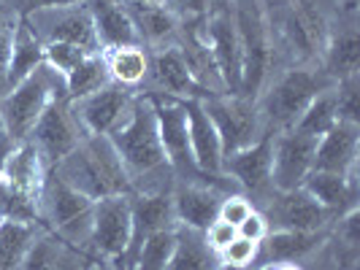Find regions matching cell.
<instances>
[{
	"mask_svg": "<svg viewBox=\"0 0 360 270\" xmlns=\"http://www.w3.org/2000/svg\"><path fill=\"white\" fill-rule=\"evenodd\" d=\"M317 138L290 127L274 135V162H271V187L276 192L298 189L314 168Z\"/></svg>",
	"mask_w": 360,
	"mask_h": 270,
	"instance_id": "obj_17",
	"label": "cell"
},
{
	"mask_svg": "<svg viewBox=\"0 0 360 270\" xmlns=\"http://www.w3.org/2000/svg\"><path fill=\"white\" fill-rule=\"evenodd\" d=\"M103 57H106L108 76L114 84L133 92H144L146 79H149V52L141 43L108 49V52H103Z\"/></svg>",
	"mask_w": 360,
	"mask_h": 270,
	"instance_id": "obj_29",
	"label": "cell"
},
{
	"mask_svg": "<svg viewBox=\"0 0 360 270\" xmlns=\"http://www.w3.org/2000/svg\"><path fill=\"white\" fill-rule=\"evenodd\" d=\"M198 33L212 52L222 90L231 95L241 92V43L236 30L233 0H212L206 17L198 19Z\"/></svg>",
	"mask_w": 360,
	"mask_h": 270,
	"instance_id": "obj_8",
	"label": "cell"
},
{
	"mask_svg": "<svg viewBox=\"0 0 360 270\" xmlns=\"http://www.w3.org/2000/svg\"><path fill=\"white\" fill-rule=\"evenodd\" d=\"M25 19L30 22V27L36 30V36L41 38L44 46L46 43H73V46H82L90 52H101L87 3L38 11V14Z\"/></svg>",
	"mask_w": 360,
	"mask_h": 270,
	"instance_id": "obj_15",
	"label": "cell"
},
{
	"mask_svg": "<svg viewBox=\"0 0 360 270\" xmlns=\"http://www.w3.org/2000/svg\"><path fill=\"white\" fill-rule=\"evenodd\" d=\"M14 146H17V141L3 130V125H0V179H3V170H6V162H8V154L14 151Z\"/></svg>",
	"mask_w": 360,
	"mask_h": 270,
	"instance_id": "obj_45",
	"label": "cell"
},
{
	"mask_svg": "<svg viewBox=\"0 0 360 270\" xmlns=\"http://www.w3.org/2000/svg\"><path fill=\"white\" fill-rule=\"evenodd\" d=\"M52 170L65 184H71L73 189H79L82 195L92 200L130 195V179L125 173V165L114 151L108 135H87Z\"/></svg>",
	"mask_w": 360,
	"mask_h": 270,
	"instance_id": "obj_3",
	"label": "cell"
},
{
	"mask_svg": "<svg viewBox=\"0 0 360 270\" xmlns=\"http://www.w3.org/2000/svg\"><path fill=\"white\" fill-rule=\"evenodd\" d=\"M181 103L187 114V133H190L195 165L209 176H222V144L209 114L203 111L200 100H181Z\"/></svg>",
	"mask_w": 360,
	"mask_h": 270,
	"instance_id": "obj_27",
	"label": "cell"
},
{
	"mask_svg": "<svg viewBox=\"0 0 360 270\" xmlns=\"http://www.w3.org/2000/svg\"><path fill=\"white\" fill-rule=\"evenodd\" d=\"M60 249H63V241H57L52 233L44 230L36 238V243L30 246V252L25 254V259L19 262L17 270H54Z\"/></svg>",
	"mask_w": 360,
	"mask_h": 270,
	"instance_id": "obj_35",
	"label": "cell"
},
{
	"mask_svg": "<svg viewBox=\"0 0 360 270\" xmlns=\"http://www.w3.org/2000/svg\"><path fill=\"white\" fill-rule=\"evenodd\" d=\"M250 270H263V268H250Z\"/></svg>",
	"mask_w": 360,
	"mask_h": 270,
	"instance_id": "obj_50",
	"label": "cell"
},
{
	"mask_svg": "<svg viewBox=\"0 0 360 270\" xmlns=\"http://www.w3.org/2000/svg\"><path fill=\"white\" fill-rule=\"evenodd\" d=\"M136 95L139 92L125 90L111 81L103 90L92 92L82 100H71V103L87 135H111L127 119L130 108L136 103Z\"/></svg>",
	"mask_w": 360,
	"mask_h": 270,
	"instance_id": "obj_19",
	"label": "cell"
},
{
	"mask_svg": "<svg viewBox=\"0 0 360 270\" xmlns=\"http://www.w3.org/2000/svg\"><path fill=\"white\" fill-rule=\"evenodd\" d=\"M130 3H168V0H130Z\"/></svg>",
	"mask_w": 360,
	"mask_h": 270,
	"instance_id": "obj_48",
	"label": "cell"
},
{
	"mask_svg": "<svg viewBox=\"0 0 360 270\" xmlns=\"http://www.w3.org/2000/svg\"><path fill=\"white\" fill-rule=\"evenodd\" d=\"M0 224H3V216H0Z\"/></svg>",
	"mask_w": 360,
	"mask_h": 270,
	"instance_id": "obj_51",
	"label": "cell"
},
{
	"mask_svg": "<svg viewBox=\"0 0 360 270\" xmlns=\"http://www.w3.org/2000/svg\"><path fill=\"white\" fill-rule=\"evenodd\" d=\"M217 270H233V268H225V265H219V268H217Z\"/></svg>",
	"mask_w": 360,
	"mask_h": 270,
	"instance_id": "obj_49",
	"label": "cell"
},
{
	"mask_svg": "<svg viewBox=\"0 0 360 270\" xmlns=\"http://www.w3.org/2000/svg\"><path fill=\"white\" fill-rule=\"evenodd\" d=\"M252 211H255V203L247 198L244 192H228V195L222 198V203H219V214H217V219H222V222H228V224L238 227Z\"/></svg>",
	"mask_w": 360,
	"mask_h": 270,
	"instance_id": "obj_40",
	"label": "cell"
},
{
	"mask_svg": "<svg viewBox=\"0 0 360 270\" xmlns=\"http://www.w3.org/2000/svg\"><path fill=\"white\" fill-rule=\"evenodd\" d=\"M271 162H274V135L263 133L255 144L222 157V173L252 200L266 198L271 189Z\"/></svg>",
	"mask_w": 360,
	"mask_h": 270,
	"instance_id": "obj_16",
	"label": "cell"
},
{
	"mask_svg": "<svg viewBox=\"0 0 360 270\" xmlns=\"http://www.w3.org/2000/svg\"><path fill=\"white\" fill-rule=\"evenodd\" d=\"M203 111L209 114L212 125H214L219 144H222V157L233 154L244 146L255 144L263 135V122H260V111L257 100L241 92H217L200 100Z\"/></svg>",
	"mask_w": 360,
	"mask_h": 270,
	"instance_id": "obj_9",
	"label": "cell"
},
{
	"mask_svg": "<svg viewBox=\"0 0 360 270\" xmlns=\"http://www.w3.org/2000/svg\"><path fill=\"white\" fill-rule=\"evenodd\" d=\"M333 95H336V114H339V119L360 125V73L336 81L333 84Z\"/></svg>",
	"mask_w": 360,
	"mask_h": 270,
	"instance_id": "obj_36",
	"label": "cell"
},
{
	"mask_svg": "<svg viewBox=\"0 0 360 270\" xmlns=\"http://www.w3.org/2000/svg\"><path fill=\"white\" fill-rule=\"evenodd\" d=\"M57 97H68L65 79L44 60L25 81L0 97V125L17 144L27 141L41 114Z\"/></svg>",
	"mask_w": 360,
	"mask_h": 270,
	"instance_id": "obj_4",
	"label": "cell"
},
{
	"mask_svg": "<svg viewBox=\"0 0 360 270\" xmlns=\"http://www.w3.org/2000/svg\"><path fill=\"white\" fill-rule=\"evenodd\" d=\"M219 257V265L233 270H250L257 268V257H260V243H252L241 235H236L233 241L217 254Z\"/></svg>",
	"mask_w": 360,
	"mask_h": 270,
	"instance_id": "obj_37",
	"label": "cell"
},
{
	"mask_svg": "<svg viewBox=\"0 0 360 270\" xmlns=\"http://www.w3.org/2000/svg\"><path fill=\"white\" fill-rule=\"evenodd\" d=\"M92 205H95V200L82 195L79 189H73L71 184L60 179L54 170H49L44 195H41V227L46 233H52L57 241L87 252Z\"/></svg>",
	"mask_w": 360,
	"mask_h": 270,
	"instance_id": "obj_6",
	"label": "cell"
},
{
	"mask_svg": "<svg viewBox=\"0 0 360 270\" xmlns=\"http://www.w3.org/2000/svg\"><path fill=\"white\" fill-rule=\"evenodd\" d=\"M19 14L0 0V97L6 95V73H8V57H11V43L17 33Z\"/></svg>",
	"mask_w": 360,
	"mask_h": 270,
	"instance_id": "obj_38",
	"label": "cell"
},
{
	"mask_svg": "<svg viewBox=\"0 0 360 270\" xmlns=\"http://www.w3.org/2000/svg\"><path fill=\"white\" fill-rule=\"evenodd\" d=\"M358 154H360V125L339 119L325 135L317 138L314 168L311 170L349 176V173L358 170Z\"/></svg>",
	"mask_w": 360,
	"mask_h": 270,
	"instance_id": "obj_20",
	"label": "cell"
},
{
	"mask_svg": "<svg viewBox=\"0 0 360 270\" xmlns=\"http://www.w3.org/2000/svg\"><path fill=\"white\" fill-rule=\"evenodd\" d=\"M144 92L165 95L174 100H203L209 95H217L200 84L176 43L149 52V79Z\"/></svg>",
	"mask_w": 360,
	"mask_h": 270,
	"instance_id": "obj_13",
	"label": "cell"
},
{
	"mask_svg": "<svg viewBox=\"0 0 360 270\" xmlns=\"http://www.w3.org/2000/svg\"><path fill=\"white\" fill-rule=\"evenodd\" d=\"M87 8L92 14L95 38H98L101 52L141 43L139 33H136V25L127 14L125 0H87Z\"/></svg>",
	"mask_w": 360,
	"mask_h": 270,
	"instance_id": "obj_25",
	"label": "cell"
},
{
	"mask_svg": "<svg viewBox=\"0 0 360 270\" xmlns=\"http://www.w3.org/2000/svg\"><path fill=\"white\" fill-rule=\"evenodd\" d=\"M111 84V76L106 68V57L103 52L87 54L68 76H65V90H68V100H82L92 92L103 90Z\"/></svg>",
	"mask_w": 360,
	"mask_h": 270,
	"instance_id": "obj_32",
	"label": "cell"
},
{
	"mask_svg": "<svg viewBox=\"0 0 360 270\" xmlns=\"http://www.w3.org/2000/svg\"><path fill=\"white\" fill-rule=\"evenodd\" d=\"M217 268H219V257L206 243L203 233L176 224V241H174V252H171V259H168V270H217Z\"/></svg>",
	"mask_w": 360,
	"mask_h": 270,
	"instance_id": "obj_30",
	"label": "cell"
},
{
	"mask_svg": "<svg viewBox=\"0 0 360 270\" xmlns=\"http://www.w3.org/2000/svg\"><path fill=\"white\" fill-rule=\"evenodd\" d=\"M87 54H92L90 49L73 46V43H46V46H44V60H46V65H52L63 79H65Z\"/></svg>",
	"mask_w": 360,
	"mask_h": 270,
	"instance_id": "obj_39",
	"label": "cell"
},
{
	"mask_svg": "<svg viewBox=\"0 0 360 270\" xmlns=\"http://www.w3.org/2000/svg\"><path fill=\"white\" fill-rule=\"evenodd\" d=\"M339 122V114H336V95H333V87H328L325 92H320L309 108L304 111V116L295 122V130L307 133L311 138H320L325 135L330 127Z\"/></svg>",
	"mask_w": 360,
	"mask_h": 270,
	"instance_id": "obj_33",
	"label": "cell"
},
{
	"mask_svg": "<svg viewBox=\"0 0 360 270\" xmlns=\"http://www.w3.org/2000/svg\"><path fill=\"white\" fill-rule=\"evenodd\" d=\"M90 270H117V268H114V265H108V262H98V259H95Z\"/></svg>",
	"mask_w": 360,
	"mask_h": 270,
	"instance_id": "obj_47",
	"label": "cell"
},
{
	"mask_svg": "<svg viewBox=\"0 0 360 270\" xmlns=\"http://www.w3.org/2000/svg\"><path fill=\"white\" fill-rule=\"evenodd\" d=\"M255 208L266 214L271 230H328L336 222L304 187L290 192L271 189Z\"/></svg>",
	"mask_w": 360,
	"mask_h": 270,
	"instance_id": "obj_14",
	"label": "cell"
},
{
	"mask_svg": "<svg viewBox=\"0 0 360 270\" xmlns=\"http://www.w3.org/2000/svg\"><path fill=\"white\" fill-rule=\"evenodd\" d=\"M84 138H87V133L73 111V103L68 97H57L41 114V119L36 122L27 141L36 146L38 154L46 162V168L52 170L54 165L65 160Z\"/></svg>",
	"mask_w": 360,
	"mask_h": 270,
	"instance_id": "obj_12",
	"label": "cell"
},
{
	"mask_svg": "<svg viewBox=\"0 0 360 270\" xmlns=\"http://www.w3.org/2000/svg\"><path fill=\"white\" fill-rule=\"evenodd\" d=\"M127 246H130V195L95 200L87 252L98 262H108L122 270Z\"/></svg>",
	"mask_w": 360,
	"mask_h": 270,
	"instance_id": "obj_10",
	"label": "cell"
},
{
	"mask_svg": "<svg viewBox=\"0 0 360 270\" xmlns=\"http://www.w3.org/2000/svg\"><path fill=\"white\" fill-rule=\"evenodd\" d=\"M174 241H176V227L149 235L144 241V246L136 254V262H133L130 270H168V259H171V252H174Z\"/></svg>",
	"mask_w": 360,
	"mask_h": 270,
	"instance_id": "obj_34",
	"label": "cell"
},
{
	"mask_svg": "<svg viewBox=\"0 0 360 270\" xmlns=\"http://www.w3.org/2000/svg\"><path fill=\"white\" fill-rule=\"evenodd\" d=\"M301 187H304L309 195L317 200L333 219H339V216H344L347 211L358 208V198H360L358 170L349 173V176L325 173V170H311Z\"/></svg>",
	"mask_w": 360,
	"mask_h": 270,
	"instance_id": "obj_26",
	"label": "cell"
},
{
	"mask_svg": "<svg viewBox=\"0 0 360 270\" xmlns=\"http://www.w3.org/2000/svg\"><path fill=\"white\" fill-rule=\"evenodd\" d=\"M328 230H271L266 241L260 243L257 268L276 265V262H304L309 257L320 254L328 241Z\"/></svg>",
	"mask_w": 360,
	"mask_h": 270,
	"instance_id": "obj_24",
	"label": "cell"
},
{
	"mask_svg": "<svg viewBox=\"0 0 360 270\" xmlns=\"http://www.w3.org/2000/svg\"><path fill=\"white\" fill-rule=\"evenodd\" d=\"M317 65L333 84L347 76L360 73V33L355 0H339L336 17L330 19L328 33H325Z\"/></svg>",
	"mask_w": 360,
	"mask_h": 270,
	"instance_id": "obj_11",
	"label": "cell"
},
{
	"mask_svg": "<svg viewBox=\"0 0 360 270\" xmlns=\"http://www.w3.org/2000/svg\"><path fill=\"white\" fill-rule=\"evenodd\" d=\"M263 270H304L301 262H276V265H266Z\"/></svg>",
	"mask_w": 360,
	"mask_h": 270,
	"instance_id": "obj_46",
	"label": "cell"
},
{
	"mask_svg": "<svg viewBox=\"0 0 360 270\" xmlns=\"http://www.w3.org/2000/svg\"><path fill=\"white\" fill-rule=\"evenodd\" d=\"M41 233H44L41 224L3 219V224H0V270H17Z\"/></svg>",
	"mask_w": 360,
	"mask_h": 270,
	"instance_id": "obj_31",
	"label": "cell"
},
{
	"mask_svg": "<svg viewBox=\"0 0 360 270\" xmlns=\"http://www.w3.org/2000/svg\"><path fill=\"white\" fill-rule=\"evenodd\" d=\"M174 227H176V214L171 192H130V246L122 259V270L133 268L136 254L149 235Z\"/></svg>",
	"mask_w": 360,
	"mask_h": 270,
	"instance_id": "obj_18",
	"label": "cell"
},
{
	"mask_svg": "<svg viewBox=\"0 0 360 270\" xmlns=\"http://www.w3.org/2000/svg\"><path fill=\"white\" fill-rule=\"evenodd\" d=\"M236 235H238V233H236L233 224H228V222H222V219H214V222H212V224L203 230V238H206V243H209V246H212L217 254L222 252V249H225V246L233 241Z\"/></svg>",
	"mask_w": 360,
	"mask_h": 270,
	"instance_id": "obj_43",
	"label": "cell"
},
{
	"mask_svg": "<svg viewBox=\"0 0 360 270\" xmlns=\"http://www.w3.org/2000/svg\"><path fill=\"white\" fill-rule=\"evenodd\" d=\"M108 141L125 165L130 192H174L176 176L165 160L158 116L144 92L136 95L127 119L108 135Z\"/></svg>",
	"mask_w": 360,
	"mask_h": 270,
	"instance_id": "obj_1",
	"label": "cell"
},
{
	"mask_svg": "<svg viewBox=\"0 0 360 270\" xmlns=\"http://www.w3.org/2000/svg\"><path fill=\"white\" fill-rule=\"evenodd\" d=\"M46 176H49V168L44 157L38 154V149L30 141H19L14 146V151L8 154L6 162V170H3V184L17 192L19 198L30 200L41 208V195H44V187H46Z\"/></svg>",
	"mask_w": 360,
	"mask_h": 270,
	"instance_id": "obj_22",
	"label": "cell"
},
{
	"mask_svg": "<svg viewBox=\"0 0 360 270\" xmlns=\"http://www.w3.org/2000/svg\"><path fill=\"white\" fill-rule=\"evenodd\" d=\"M168 6L179 17V22H195V19L206 17L212 0H168Z\"/></svg>",
	"mask_w": 360,
	"mask_h": 270,
	"instance_id": "obj_44",
	"label": "cell"
},
{
	"mask_svg": "<svg viewBox=\"0 0 360 270\" xmlns=\"http://www.w3.org/2000/svg\"><path fill=\"white\" fill-rule=\"evenodd\" d=\"M146 97L152 100L155 116H158V130H160V144L165 151V160L171 165L176 181L184 184H214L222 187L228 192H241L233 184V179L222 176H209L203 173L195 157H193V146H190V133H187V114H184V103L165 97V95H155V92H144Z\"/></svg>",
	"mask_w": 360,
	"mask_h": 270,
	"instance_id": "obj_5",
	"label": "cell"
},
{
	"mask_svg": "<svg viewBox=\"0 0 360 270\" xmlns=\"http://www.w3.org/2000/svg\"><path fill=\"white\" fill-rule=\"evenodd\" d=\"M236 233L241 235V238H247V241H252V243H263L266 235L271 233V224H269V219H266V214L255 208L252 214L236 227Z\"/></svg>",
	"mask_w": 360,
	"mask_h": 270,
	"instance_id": "obj_42",
	"label": "cell"
},
{
	"mask_svg": "<svg viewBox=\"0 0 360 270\" xmlns=\"http://www.w3.org/2000/svg\"><path fill=\"white\" fill-rule=\"evenodd\" d=\"M328 87H333V81L320 71L317 62H301V65H288L282 71H274L266 79L260 95L255 97L263 133L279 135L295 127L309 103Z\"/></svg>",
	"mask_w": 360,
	"mask_h": 270,
	"instance_id": "obj_2",
	"label": "cell"
},
{
	"mask_svg": "<svg viewBox=\"0 0 360 270\" xmlns=\"http://www.w3.org/2000/svg\"><path fill=\"white\" fill-rule=\"evenodd\" d=\"M125 6L133 25H136L139 41L146 52L174 46L179 41L181 22L171 11L168 3H130V0H125Z\"/></svg>",
	"mask_w": 360,
	"mask_h": 270,
	"instance_id": "obj_23",
	"label": "cell"
},
{
	"mask_svg": "<svg viewBox=\"0 0 360 270\" xmlns=\"http://www.w3.org/2000/svg\"><path fill=\"white\" fill-rule=\"evenodd\" d=\"M44 62V43L30 27V22L19 17L14 43H11V57H8V73H6V92L14 90L19 81H25L30 73Z\"/></svg>",
	"mask_w": 360,
	"mask_h": 270,
	"instance_id": "obj_28",
	"label": "cell"
},
{
	"mask_svg": "<svg viewBox=\"0 0 360 270\" xmlns=\"http://www.w3.org/2000/svg\"><path fill=\"white\" fill-rule=\"evenodd\" d=\"M228 195V189L214 187V184H184L176 181L174 184V214H176V224L190 227V230H206L219 214V203Z\"/></svg>",
	"mask_w": 360,
	"mask_h": 270,
	"instance_id": "obj_21",
	"label": "cell"
},
{
	"mask_svg": "<svg viewBox=\"0 0 360 270\" xmlns=\"http://www.w3.org/2000/svg\"><path fill=\"white\" fill-rule=\"evenodd\" d=\"M6 6H11L19 17H33L38 11H49V8H63V6H79L87 0H3Z\"/></svg>",
	"mask_w": 360,
	"mask_h": 270,
	"instance_id": "obj_41",
	"label": "cell"
},
{
	"mask_svg": "<svg viewBox=\"0 0 360 270\" xmlns=\"http://www.w3.org/2000/svg\"><path fill=\"white\" fill-rule=\"evenodd\" d=\"M233 14L241 43V95L257 97L274 68L266 14L260 0H233Z\"/></svg>",
	"mask_w": 360,
	"mask_h": 270,
	"instance_id": "obj_7",
	"label": "cell"
}]
</instances>
